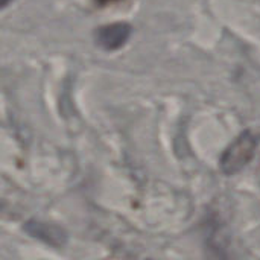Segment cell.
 <instances>
[{"label": "cell", "instance_id": "1", "mask_svg": "<svg viewBox=\"0 0 260 260\" xmlns=\"http://www.w3.org/2000/svg\"><path fill=\"white\" fill-rule=\"evenodd\" d=\"M259 145V139L251 133H242L222 154L219 165L225 175H236L241 172L254 157Z\"/></svg>", "mask_w": 260, "mask_h": 260}, {"label": "cell", "instance_id": "2", "mask_svg": "<svg viewBox=\"0 0 260 260\" xmlns=\"http://www.w3.org/2000/svg\"><path fill=\"white\" fill-rule=\"evenodd\" d=\"M133 34V27L128 23L119 21L101 26L96 32V43L101 49L107 52L117 50L123 47Z\"/></svg>", "mask_w": 260, "mask_h": 260}, {"label": "cell", "instance_id": "3", "mask_svg": "<svg viewBox=\"0 0 260 260\" xmlns=\"http://www.w3.org/2000/svg\"><path fill=\"white\" fill-rule=\"evenodd\" d=\"M24 232L32 238L40 239L41 242L55 248L64 247L67 242V233L56 224L43 221H27L24 224Z\"/></svg>", "mask_w": 260, "mask_h": 260}, {"label": "cell", "instance_id": "4", "mask_svg": "<svg viewBox=\"0 0 260 260\" xmlns=\"http://www.w3.org/2000/svg\"><path fill=\"white\" fill-rule=\"evenodd\" d=\"M101 6H104V5H108V3H113V2H117V0H96Z\"/></svg>", "mask_w": 260, "mask_h": 260}, {"label": "cell", "instance_id": "5", "mask_svg": "<svg viewBox=\"0 0 260 260\" xmlns=\"http://www.w3.org/2000/svg\"><path fill=\"white\" fill-rule=\"evenodd\" d=\"M11 2H12V0H0V5H2V8H6Z\"/></svg>", "mask_w": 260, "mask_h": 260}]
</instances>
